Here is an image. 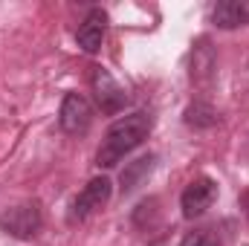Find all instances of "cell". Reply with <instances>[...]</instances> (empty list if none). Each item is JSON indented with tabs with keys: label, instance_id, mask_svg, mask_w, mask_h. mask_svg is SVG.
<instances>
[{
	"label": "cell",
	"instance_id": "cell-11",
	"mask_svg": "<svg viewBox=\"0 0 249 246\" xmlns=\"http://www.w3.org/2000/svg\"><path fill=\"white\" fill-rule=\"evenodd\" d=\"M183 122H186L188 127H194V130L214 127V124H217V110H214L209 102L197 99V102H191V105L186 107V113H183Z\"/></svg>",
	"mask_w": 249,
	"mask_h": 246
},
{
	"label": "cell",
	"instance_id": "cell-6",
	"mask_svg": "<svg viewBox=\"0 0 249 246\" xmlns=\"http://www.w3.org/2000/svg\"><path fill=\"white\" fill-rule=\"evenodd\" d=\"M214 197H217V183H214L212 177H206V174L194 177V180L186 185L183 197H180V209H183V217H186V220H194V217L206 214V211L212 209Z\"/></svg>",
	"mask_w": 249,
	"mask_h": 246
},
{
	"label": "cell",
	"instance_id": "cell-8",
	"mask_svg": "<svg viewBox=\"0 0 249 246\" xmlns=\"http://www.w3.org/2000/svg\"><path fill=\"white\" fill-rule=\"evenodd\" d=\"M105 32H107V12L105 9H90L87 18L81 20L78 32H75V44L84 50V53H99L102 50V41H105Z\"/></svg>",
	"mask_w": 249,
	"mask_h": 246
},
{
	"label": "cell",
	"instance_id": "cell-3",
	"mask_svg": "<svg viewBox=\"0 0 249 246\" xmlns=\"http://www.w3.org/2000/svg\"><path fill=\"white\" fill-rule=\"evenodd\" d=\"M110 194H113V183L107 177H93L90 183L78 191V197L72 200V206H70V223H81L90 214H96L99 209H105L110 203Z\"/></svg>",
	"mask_w": 249,
	"mask_h": 246
},
{
	"label": "cell",
	"instance_id": "cell-4",
	"mask_svg": "<svg viewBox=\"0 0 249 246\" xmlns=\"http://www.w3.org/2000/svg\"><path fill=\"white\" fill-rule=\"evenodd\" d=\"M90 84H93V93H96V105L102 113L107 116H116L122 113L130 102V96L124 93V87L105 70V67H93V75H90Z\"/></svg>",
	"mask_w": 249,
	"mask_h": 246
},
{
	"label": "cell",
	"instance_id": "cell-10",
	"mask_svg": "<svg viewBox=\"0 0 249 246\" xmlns=\"http://www.w3.org/2000/svg\"><path fill=\"white\" fill-rule=\"evenodd\" d=\"M154 162H157V157L154 154H148V157H139V159H133V162H127L122 171V194H130L136 185L142 183L151 171H154Z\"/></svg>",
	"mask_w": 249,
	"mask_h": 246
},
{
	"label": "cell",
	"instance_id": "cell-1",
	"mask_svg": "<svg viewBox=\"0 0 249 246\" xmlns=\"http://www.w3.org/2000/svg\"><path fill=\"white\" fill-rule=\"evenodd\" d=\"M151 127H154V119H151V113H145V110H136V113H127L122 119H116V122L107 127V133H105V139H102V145H99L96 165H99V168H113V165H119L127 154H133V151L148 139Z\"/></svg>",
	"mask_w": 249,
	"mask_h": 246
},
{
	"label": "cell",
	"instance_id": "cell-12",
	"mask_svg": "<svg viewBox=\"0 0 249 246\" xmlns=\"http://www.w3.org/2000/svg\"><path fill=\"white\" fill-rule=\"evenodd\" d=\"M180 246H223V244L209 229H194V232H188L186 238L180 241Z\"/></svg>",
	"mask_w": 249,
	"mask_h": 246
},
{
	"label": "cell",
	"instance_id": "cell-13",
	"mask_svg": "<svg viewBox=\"0 0 249 246\" xmlns=\"http://www.w3.org/2000/svg\"><path fill=\"white\" fill-rule=\"evenodd\" d=\"M241 209H244V214H247V220H249V188L241 194Z\"/></svg>",
	"mask_w": 249,
	"mask_h": 246
},
{
	"label": "cell",
	"instance_id": "cell-2",
	"mask_svg": "<svg viewBox=\"0 0 249 246\" xmlns=\"http://www.w3.org/2000/svg\"><path fill=\"white\" fill-rule=\"evenodd\" d=\"M41 226H44V214H41L38 200H26V203H18V206L0 211V232H6L9 238L29 241L41 232Z\"/></svg>",
	"mask_w": 249,
	"mask_h": 246
},
{
	"label": "cell",
	"instance_id": "cell-9",
	"mask_svg": "<svg viewBox=\"0 0 249 246\" xmlns=\"http://www.w3.org/2000/svg\"><path fill=\"white\" fill-rule=\"evenodd\" d=\"M212 23L217 29H238L249 23V0H220L212 9Z\"/></svg>",
	"mask_w": 249,
	"mask_h": 246
},
{
	"label": "cell",
	"instance_id": "cell-7",
	"mask_svg": "<svg viewBox=\"0 0 249 246\" xmlns=\"http://www.w3.org/2000/svg\"><path fill=\"white\" fill-rule=\"evenodd\" d=\"M93 122V107L90 102L81 96V93H67L61 102V110H58V124H61L64 133L70 136H78V133H87V127Z\"/></svg>",
	"mask_w": 249,
	"mask_h": 246
},
{
	"label": "cell",
	"instance_id": "cell-5",
	"mask_svg": "<svg viewBox=\"0 0 249 246\" xmlns=\"http://www.w3.org/2000/svg\"><path fill=\"white\" fill-rule=\"evenodd\" d=\"M214 75H217V53L209 38H197L188 55V78L194 87L209 90L214 84Z\"/></svg>",
	"mask_w": 249,
	"mask_h": 246
}]
</instances>
